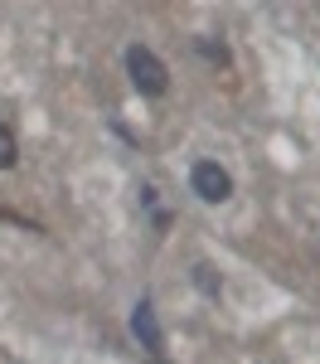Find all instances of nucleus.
Instances as JSON below:
<instances>
[{
	"mask_svg": "<svg viewBox=\"0 0 320 364\" xmlns=\"http://www.w3.org/2000/svg\"><path fill=\"white\" fill-rule=\"evenodd\" d=\"M126 78L141 97H165L170 92V68L155 58V49L145 44H126Z\"/></svg>",
	"mask_w": 320,
	"mask_h": 364,
	"instance_id": "1",
	"label": "nucleus"
},
{
	"mask_svg": "<svg viewBox=\"0 0 320 364\" xmlns=\"http://www.w3.org/2000/svg\"><path fill=\"white\" fill-rule=\"evenodd\" d=\"M189 190H194V199H204V204H228L233 199V175L219 166V161H194Z\"/></svg>",
	"mask_w": 320,
	"mask_h": 364,
	"instance_id": "2",
	"label": "nucleus"
},
{
	"mask_svg": "<svg viewBox=\"0 0 320 364\" xmlns=\"http://www.w3.org/2000/svg\"><path fill=\"white\" fill-rule=\"evenodd\" d=\"M131 336L141 340V350L150 355V360H165V331H160L150 301H136V306H131Z\"/></svg>",
	"mask_w": 320,
	"mask_h": 364,
	"instance_id": "3",
	"label": "nucleus"
},
{
	"mask_svg": "<svg viewBox=\"0 0 320 364\" xmlns=\"http://www.w3.org/2000/svg\"><path fill=\"white\" fill-rule=\"evenodd\" d=\"M189 277H194V287H199L204 296H224V277H219V267H214V262H194V272H189Z\"/></svg>",
	"mask_w": 320,
	"mask_h": 364,
	"instance_id": "4",
	"label": "nucleus"
},
{
	"mask_svg": "<svg viewBox=\"0 0 320 364\" xmlns=\"http://www.w3.org/2000/svg\"><path fill=\"white\" fill-rule=\"evenodd\" d=\"M20 166V136L10 122H0V170H15Z\"/></svg>",
	"mask_w": 320,
	"mask_h": 364,
	"instance_id": "5",
	"label": "nucleus"
},
{
	"mask_svg": "<svg viewBox=\"0 0 320 364\" xmlns=\"http://www.w3.org/2000/svg\"><path fill=\"white\" fill-rule=\"evenodd\" d=\"M194 49H199V58H204V63H214V68H228V63H233V54H228L224 39H194Z\"/></svg>",
	"mask_w": 320,
	"mask_h": 364,
	"instance_id": "6",
	"label": "nucleus"
},
{
	"mask_svg": "<svg viewBox=\"0 0 320 364\" xmlns=\"http://www.w3.org/2000/svg\"><path fill=\"white\" fill-rule=\"evenodd\" d=\"M150 224H155V233H165V228H170V214H165V209H155V214H150Z\"/></svg>",
	"mask_w": 320,
	"mask_h": 364,
	"instance_id": "7",
	"label": "nucleus"
}]
</instances>
